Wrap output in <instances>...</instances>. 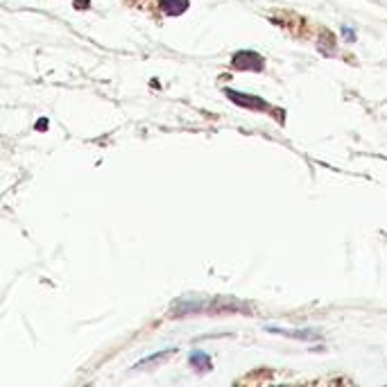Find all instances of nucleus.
<instances>
[{"label":"nucleus","mask_w":387,"mask_h":387,"mask_svg":"<svg viewBox=\"0 0 387 387\" xmlns=\"http://www.w3.org/2000/svg\"><path fill=\"white\" fill-rule=\"evenodd\" d=\"M224 93L229 96L236 102V105H243L247 109H270L267 102L260 100L258 96H247V93H241V91H231V88H226Z\"/></svg>","instance_id":"f257e3e1"},{"label":"nucleus","mask_w":387,"mask_h":387,"mask_svg":"<svg viewBox=\"0 0 387 387\" xmlns=\"http://www.w3.org/2000/svg\"><path fill=\"white\" fill-rule=\"evenodd\" d=\"M233 66L236 68H256V71H260V68H263V57L252 52V50L236 52L233 54Z\"/></svg>","instance_id":"f03ea898"},{"label":"nucleus","mask_w":387,"mask_h":387,"mask_svg":"<svg viewBox=\"0 0 387 387\" xmlns=\"http://www.w3.org/2000/svg\"><path fill=\"white\" fill-rule=\"evenodd\" d=\"M158 5L170 16H177V14H184L188 9V0H158Z\"/></svg>","instance_id":"7ed1b4c3"},{"label":"nucleus","mask_w":387,"mask_h":387,"mask_svg":"<svg viewBox=\"0 0 387 387\" xmlns=\"http://www.w3.org/2000/svg\"><path fill=\"white\" fill-rule=\"evenodd\" d=\"M190 365L195 367L197 371L202 369V371H209L211 369V360H209V356L204 354V351H195V354L190 356Z\"/></svg>","instance_id":"20e7f679"},{"label":"nucleus","mask_w":387,"mask_h":387,"mask_svg":"<svg viewBox=\"0 0 387 387\" xmlns=\"http://www.w3.org/2000/svg\"><path fill=\"white\" fill-rule=\"evenodd\" d=\"M270 333H279V335H288V337H299V340H311V337H317L308 331H283V328H277V326H267Z\"/></svg>","instance_id":"39448f33"},{"label":"nucleus","mask_w":387,"mask_h":387,"mask_svg":"<svg viewBox=\"0 0 387 387\" xmlns=\"http://www.w3.org/2000/svg\"><path fill=\"white\" fill-rule=\"evenodd\" d=\"M173 351H175V349H168V351H158V354H156V356H152V358H145V360H141V362H139V365H136V367H147V365H152V362H156V360H161V358L170 356V354H173Z\"/></svg>","instance_id":"423d86ee"},{"label":"nucleus","mask_w":387,"mask_h":387,"mask_svg":"<svg viewBox=\"0 0 387 387\" xmlns=\"http://www.w3.org/2000/svg\"><path fill=\"white\" fill-rule=\"evenodd\" d=\"M342 32L347 34V37H349V39H354V37H356V34H354V30H342Z\"/></svg>","instance_id":"0eeeda50"}]
</instances>
